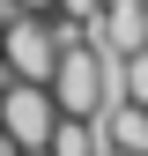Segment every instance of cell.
Masks as SVG:
<instances>
[{"label": "cell", "instance_id": "4", "mask_svg": "<svg viewBox=\"0 0 148 156\" xmlns=\"http://www.w3.org/2000/svg\"><path fill=\"white\" fill-rule=\"evenodd\" d=\"M96 149H104V134H96V119H82V112H59L52 134H45V156H96Z\"/></svg>", "mask_w": 148, "mask_h": 156}, {"label": "cell", "instance_id": "5", "mask_svg": "<svg viewBox=\"0 0 148 156\" xmlns=\"http://www.w3.org/2000/svg\"><path fill=\"white\" fill-rule=\"evenodd\" d=\"M96 8H104V0H52V15H74V23H89Z\"/></svg>", "mask_w": 148, "mask_h": 156}, {"label": "cell", "instance_id": "6", "mask_svg": "<svg viewBox=\"0 0 148 156\" xmlns=\"http://www.w3.org/2000/svg\"><path fill=\"white\" fill-rule=\"evenodd\" d=\"M8 8H22V15H52V0H8Z\"/></svg>", "mask_w": 148, "mask_h": 156}, {"label": "cell", "instance_id": "2", "mask_svg": "<svg viewBox=\"0 0 148 156\" xmlns=\"http://www.w3.org/2000/svg\"><path fill=\"white\" fill-rule=\"evenodd\" d=\"M45 89H52V104L59 112H82V119H96V104H104V89H96V45H59L52 52V74H45Z\"/></svg>", "mask_w": 148, "mask_h": 156}, {"label": "cell", "instance_id": "1", "mask_svg": "<svg viewBox=\"0 0 148 156\" xmlns=\"http://www.w3.org/2000/svg\"><path fill=\"white\" fill-rule=\"evenodd\" d=\"M52 119H59V104H52V89L45 82H0V134H8L15 149H45V134Z\"/></svg>", "mask_w": 148, "mask_h": 156}, {"label": "cell", "instance_id": "3", "mask_svg": "<svg viewBox=\"0 0 148 156\" xmlns=\"http://www.w3.org/2000/svg\"><path fill=\"white\" fill-rule=\"evenodd\" d=\"M0 67H8L15 82H45V74H52V30L15 8L8 23H0Z\"/></svg>", "mask_w": 148, "mask_h": 156}]
</instances>
